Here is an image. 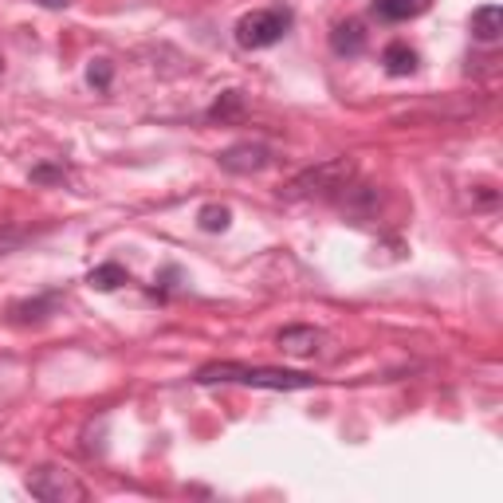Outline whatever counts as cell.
<instances>
[{
    "instance_id": "8",
    "label": "cell",
    "mask_w": 503,
    "mask_h": 503,
    "mask_svg": "<svg viewBox=\"0 0 503 503\" xmlns=\"http://www.w3.org/2000/svg\"><path fill=\"white\" fill-rule=\"evenodd\" d=\"M499 32H503V8L499 5H484V8L472 12V35L480 44H496Z\"/></svg>"
},
{
    "instance_id": "17",
    "label": "cell",
    "mask_w": 503,
    "mask_h": 503,
    "mask_svg": "<svg viewBox=\"0 0 503 503\" xmlns=\"http://www.w3.org/2000/svg\"><path fill=\"white\" fill-rule=\"evenodd\" d=\"M24 241H28V232H24V229H0V256L16 252Z\"/></svg>"
},
{
    "instance_id": "12",
    "label": "cell",
    "mask_w": 503,
    "mask_h": 503,
    "mask_svg": "<svg viewBox=\"0 0 503 503\" xmlns=\"http://www.w3.org/2000/svg\"><path fill=\"white\" fill-rule=\"evenodd\" d=\"M87 283L94 287V291H114V287L126 283V268L123 263H99V268L87 275Z\"/></svg>"
},
{
    "instance_id": "16",
    "label": "cell",
    "mask_w": 503,
    "mask_h": 503,
    "mask_svg": "<svg viewBox=\"0 0 503 503\" xmlns=\"http://www.w3.org/2000/svg\"><path fill=\"white\" fill-rule=\"evenodd\" d=\"M111 79H114V67H111V59H94V64L87 67V83H91V87L106 91V87H111Z\"/></svg>"
},
{
    "instance_id": "14",
    "label": "cell",
    "mask_w": 503,
    "mask_h": 503,
    "mask_svg": "<svg viewBox=\"0 0 503 503\" xmlns=\"http://www.w3.org/2000/svg\"><path fill=\"white\" fill-rule=\"evenodd\" d=\"M197 224H201L205 232H224V229L232 224V212L224 209V205H205V209L197 212Z\"/></svg>"
},
{
    "instance_id": "6",
    "label": "cell",
    "mask_w": 503,
    "mask_h": 503,
    "mask_svg": "<svg viewBox=\"0 0 503 503\" xmlns=\"http://www.w3.org/2000/svg\"><path fill=\"white\" fill-rule=\"evenodd\" d=\"M433 8V0H374V12L390 24H401V20H417Z\"/></svg>"
},
{
    "instance_id": "15",
    "label": "cell",
    "mask_w": 503,
    "mask_h": 503,
    "mask_svg": "<svg viewBox=\"0 0 503 503\" xmlns=\"http://www.w3.org/2000/svg\"><path fill=\"white\" fill-rule=\"evenodd\" d=\"M67 165H35L32 170V182L35 185H64L67 182Z\"/></svg>"
},
{
    "instance_id": "1",
    "label": "cell",
    "mask_w": 503,
    "mask_h": 503,
    "mask_svg": "<svg viewBox=\"0 0 503 503\" xmlns=\"http://www.w3.org/2000/svg\"><path fill=\"white\" fill-rule=\"evenodd\" d=\"M197 386H217V381H241V386H256V390H311L319 378L311 374H295V370H271V366H236V362H212L201 366L193 374Z\"/></svg>"
},
{
    "instance_id": "11",
    "label": "cell",
    "mask_w": 503,
    "mask_h": 503,
    "mask_svg": "<svg viewBox=\"0 0 503 503\" xmlns=\"http://www.w3.org/2000/svg\"><path fill=\"white\" fill-rule=\"evenodd\" d=\"M381 64H386V71H390V75H398V79L413 75V71H417V52L409 44H390L386 52H381Z\"/></svg>"
},
{
    "instance_id": "18",
    "label": "cell",
    "mask_w": 503,
    "mask_h": 503,
    "mask_svg": "<svg viewBox=\"0 0 503 503\" xmlns=\"http://www.w3.org/2000/svg\"><path fill=\"white\" fill-rule=\"evenodd\" d=\"M40 5H44V8H67L71 0H40Z\"/></svg>"
},
{
    "instance_id": "2",
    "label": "cell",
    "mask_w": 503,
    "mask_h": 503,
    "mask_svg": "<svg viewBox=\"0 0 503 503\" xmlns=\"http://www.w3.org/2000/svg\"><path fill=\"white\" fill-rule=\"evenodd\" d=\"M287 28H291V12L287 8H256L236 24V44L248 47V52H260V47L280 44Z\"/></svg>"
},
{
    "instance_id": "10",
    "label": "cell",
    "mask_w": 503,
    "mask_h": 503,
    "mask_svg": "<svg viewBox=\"0 0 503 503\" xmlns=\"http://www.w3.org/2000/svg\"><path fill=\"white\" fill-rule=\"evenodd\" d=\"M55 307H59V295H44V299H24V303H12L8 315L16 322H44Z\"/></svg>"
},
{
    "instance_id": "5",
    "label": "cell",
    "mask_w": 503,
    "mask_h": 503,
    "mask_svg": "<svg viewBox=\"0 0 503 503\" xmlns=\"http://www.w3.org/2000/svg\"><path fill=\"white\" fill-rule=\"evenodd\" d=\"M268 146H260V142H241V146H229L224 153H217L221 170L229 173H260L263 165H268Z\"/></svg>"
},
{
    "instance_id": "4",
    "label": "cell",
    "mask_w": 503,
    "mask_h": 503,
    "mask_svg": "<svg viewBox=\"0 0 503 503\" xmlns=\"http://www.w3.org/2000/svg\"><path fill=\"white\" fill-rule=\"evenodd\" d=\"M354 165L339 158V162H322L319 170H307L303 177H295L291 185H287V197H307V193H322V189H342L339 182H350Z\"/></svg>"
},
{
    "instance_id": "3",
    "label": "cell",
    "mask_w": 503,
    "mask_h": 503,
    "mask_svg": "<svg viewBox=\"0 0 503 503\" xmlns=\"http://www.w3.org/2000/svg\"><path fill=\"white\" fill-rule=\"evenodd\" d=\"M28 492L44 503H67V499H87V488H83L75 476L67 468H52V464H44V468H35L28 476Z\"/></svg>"
},
{
    "instance_id": "13",
    "label": "cell",
    "mask_w": 503,
    "mask_h": 503,
    "mask_svg": "<svg viewBox=\"0 0 503 503\" xmlns=\"http://www.w3.org/2000/svg\"><path fill=\"white\" fill-rule=\"evenodd\" d=\"M241 111H244L241 91H224L221 99L209 106V118H212V123H232V118H241Z\"/></svg>"
},
{
    "instance_id": "9",
    "label": "cell",
    "mask_w": 503,
    "mask_h": 503,
    "mask_svg": "<svg viewBox=\"0 0 503 503\" xmlns=\"http://www.w3.org/2000/svg\"><path fill=\"white\" fill-rule=\"evenodd\" d=\"M322 342V334L315 327H283L280 330V350L287 354H311Z\"/></svg>"
},
{
    "instance_id": "7",
    "label": "cell",
    "mask_w": 503,
    "mask_h": 503,
    "mask_svg": "<svg viewBox=\"0 0 503 503\" xmlns=\"http://www.w3.org/2000/svg\"><path fill=\"white\" fill-rule=\"evenodd\" d=\"M330 47L339 55H358L366 47V28H362V20H342V24H334V32H330Z\"/></svg>"
}]
</instances>
